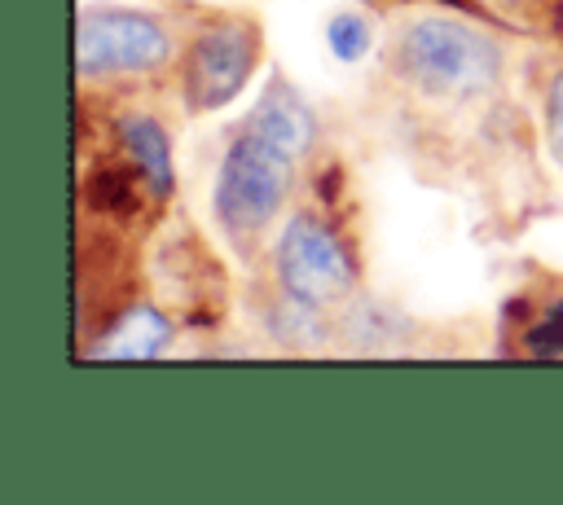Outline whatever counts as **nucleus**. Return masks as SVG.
I'll list each match as a JSON object with an SVG mask.
<instances>
[{
	"instance_id": "nucleus-1",
	"label": "nucleus",
	"mask_w": 563,
	"mask_h": 505,
	"mask_svg": "<svg viewBox=\"0 0 563 505\" xmlns=\"http://www.w3.org/2000/svg\"><path fill=\"white\" fill-rule=\"evenodd\" d=\"M400 70L409 83L440 92V97H475L488 92L497 79V48L479 31L449 22V18H422L400 35Z\"/></svg>"
},
{
	"instance_id": "nucleus-2",
	"label": "nucleus",
	"mask_w": 563,
	"mask_h": 505,
	"mask_svg": "<svg viewBox=\"0 0 563 505\" xmlns=\"http://www.w3.org/2000/svg\"><path fill=\"white\" fill-rule=\"evenodd\" d=\"M290 162L295 158L282 145L260 136L255 127H246L229 145L220 180H216V215H220V224H229L238 233H251V228L268 224L282 211L286 193H290Z\"/></svg>"
},
{
	"instance_id": "nucleus-3",
	"label": "nucleus",
	"mask_w": 563,
	"mask_h": 505,
	"mask_svg": "<svg viewBox=\"0 0 563 505\" xmlns=\"http://www.w3.org/2000/svg\"><path fill=\"white\" fill-rule=\"evenodd\" d=\"M277 277L295 303L317 307V303H334L347 294L352 259L325 220L295 215L282 233V246H277Z\"/></svg>"
},
{
	"instance_id": "nucleus-4",
	"label": "nucleus",
	"mask_w": 563,
	"mask_h": 505,
	"mask_svg": "<svg viewBox=\"0 0 563 505\" xmlns=\"http://www.w3.org/2000/svg\"><path fill=\"white\" fill-rule=\"evenodd\" d=\"M172 53L163 26L145 13H84L75 31V61L84 75L154 70Z\"/></svg>"
},
{
	"instance_id": "nucleus-5",
	"label": "nucleus",
	"mask_w": 563,
	"mask_h": 505,
	"mask_svg": "<svg viewBox=\"0 0 563 505\" xmlns=\"http://www.w3.org/2000/svg\"><path fill=\"white\" fill-rule=\"evenodd\" d=\"M251 35L242 26H211L194 40L189 66H185V92L194 110H216L233 101L251 75Z\"/></svg>"
},
{
	"instance_id": "nucleus-6",
	"label": "nucleus",
	"mask_w": 563,
	"mask_h": 505,
	"mask_svg": "<svg viewBox=\"0 0 563 505\" xmlns=\"http://www.w3.org/2000/svg\"><path fill=\"white\" fill-rule=\"evenodd\" d=\"M251 127H255L260 136H268L273 145H282L290 158L308 154V145H312V114H308V105H303L286 83H273V88L260 97V105H255V114H251Z\"/></svg>"
},
{
	"instance_id": "nucleus-7",
	"label": "nucleus",
	"mask_w": 563,
	"mask_h": 505,
	"mask_svg": "<svg viewBox=\"0 0 563 505\" xmlns=\"http://www.w3.org/2000/svg\"><path fill=\"white\" fill-rule=\"evenodd\" d=\"M163 343H167V316H158L154 307H132L128 316H119L101 334V343H92V356H106V360H150Z\"/></svg>"
},
{
	"instance_id": "nucleus-8",
	"label": "nucleus",
	"mask_w": 563,
	"mask_h": 505,
	"mask_svg": "<svg viewBox=\"0 0 563 505\" xmlns=\"http://www.w3.org/2000/svg\"><path fill=\"white\" fill-rule=\"evenodd\" d=\"M119 136H123V149L132 154L141 180L163 198L172 189V154H167V136L154 119H141V114H128L119 123Z\"/></svg>"
},
{
	"instance_id": "nucleus-9",
	"label": "nucleus",
	"mask_w": 563,
	"mask_h": 505,
	"mask_svg": "<svg viewBox=\"0 0 563 505\" xmlns=\"http://www.w3.org/2000/svg\"><path fill=\"white\" fill-rule=\"evenodd\" d=\"M330 48H334L343 61H356V57L369 48V26H365V18L339 13V18L330 22Z\"/></svg>"
},
{
	"instance_id": "nucleus-10",
	"label": "nucleus",
	"mask_w": 563,
	"mask_h": 505,
	"mask_svg": "<svg viewBox=\"0 0 563 505\" xmlns=\"http://www.w3.org/2000/svg\"><path fill=\"white\" fill-rule=\"evenodd\" d=\"M528 351H537V356H563V303H554L528 329Z\"/></svg>"
},
{
	"instance_id": "nucleus-11",
	"label": "nucleus",
	"mask_w": 563,
	"mask_h": 505,
	"mask_svg": "<svg viewBox=\"0 0 563 505\" xmlns=\"http://www.w3.org/2000/svg\"><path fill=\"white\" fill-rule=\"evenodd\" d=\"M545 127H550V149H554V158L563 162V75H554V83H550Z\"/></svg>"
}]
</instances>
